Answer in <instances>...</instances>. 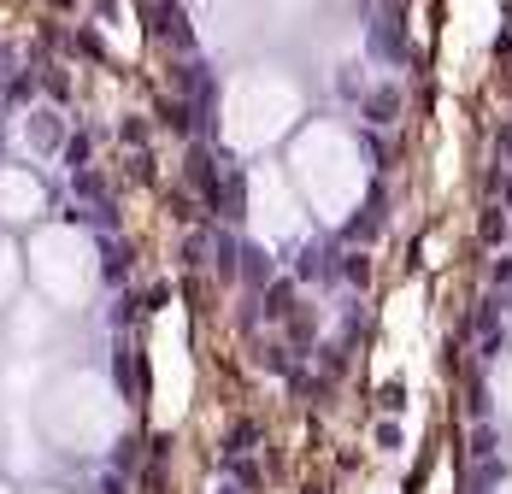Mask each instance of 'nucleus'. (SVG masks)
<instances>
[{"label": "nucleus", "instance_id": "f257e3e1", "mask_svg": "<svg viewBox=\"0 0 512 494\" xmlns=\"http://www.w3.org/2000/svg\"><path fill=\"white\" fill-rule=\"evenodd\" d=\"M495 400H501V412L512 418V365L501 371V377H495Z\"/></svg>", "mask_w": 512, "mask_h": 494}, {"label": "nucleus", "instance_id": "f03ea898", "mask_svg": "<svg viewBox=\"0 0 512 494\" xmlns=\"http://www.w3.org/2000/svg\"><path fill=\"white\" fill-rule=\"evenodd\" d=\"M507 494H512V483H507Z\"/></svg>", "mask_w": 512, "mask_h": 494}, {"label": "nucleus", "instance_id": "7ed1b4c3", "mask_svg": "<svg viewBox=\"0 0 512 494\" xmlns=\"http://www.w3.org/2000/svg\"><path fill=\"white\" fill-rule=\"evenodd\" d=\"M0 494H6V489H0Z\"/></svg>", "mask_w": 512, "mask_h": 494}]
</instances>
